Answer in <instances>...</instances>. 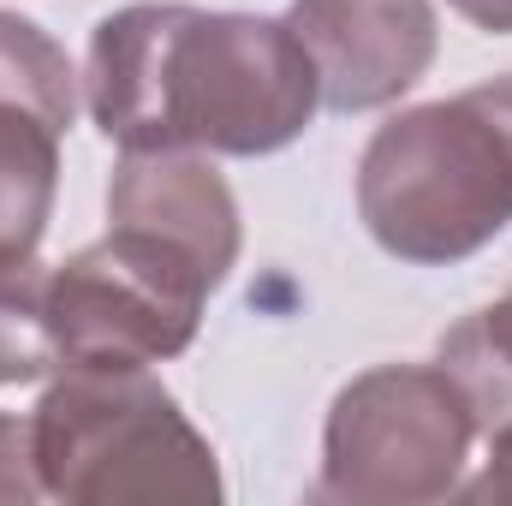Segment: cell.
I'll return each instance as SVG.
<instances>
[{"mask_svg":"<svg viewBox=\"0 0 512 506\" xmlns=\"http://www.w3.org/2000/svg\"><path fill=\"white\" fill-rule=\"evenodd\" d=\"M108 221L161 233L167 245L191 251L215 280L239 262V197L197 149H120L108 179Z\"/></svg>","mask_w":512,"mask_h":506,"instance_id":"obj_7","label":"cell"},{"mask_svg":"<svg viewBox=\"0 0 512 506\" xmlns=\"http://www.w3.org/2000/svg\"><path fill=\"white\" fill-rule=\"evenodd\" d=\"M221 280L161 233L108 221V239L48 268V340L60 364H167L197 328Z\"/></svg>","mask_w":512,"mask_h":506,"instance_id":"obj_5","label":"cell"},{"mask_svg":"<svg viewBox=\"0 0 512 506\" xmlns=\"http://www.w3.org/2000/svg\"><path fill=\"white\" fill-rule=\"evenodd\" d=\"M84 102L120 149L274 155L304 137L322 90L286 18L137 0L96 24Z\"/></svg>","mask_w":512,"mask_h":506,"instance_id":"obj_1","label":"cell"},{"mask_svg":"<svg viewBox=\"0 0 512 506\" xmlns=\"http://www.w3.org/2000/svg\"><path fill=\"white\" fill-rule=\"evenodd\" d=\"M72 120L42 102L0 96V256H36L54 191H60V143Z\"/></svg>","mask_w":512,"mask_h":506,"instance_id":"obj_8","label":"cell"},{"mask_svg":"<svg viewBox=\"0 0 512 506\" xmlns=\"http://www.w3.org/2000/svg\"><path fill=\"white\" fill-rule=\"evenodd\" d=\"M447 6L489 36H512V0H447Z\"/></svg>","mask_w":512,"mask_h":506,"instance_id":"obj_14","label":"cell"},{"mask_svg":"<svg viewBox=\"0 0 512 506\" xmlns=\"http://www.w3.org/2000/svg\"><path fill=\"white\" fill-rule=\"evenodd\" d=\"M441 364L471 393V405L483 417V435L495 423H507L512 417V286L495 304L471 310L459 328L441 334Z\"/></svg>","mask_w":512,"mask_h":506,"instance_id":"obj_9","label":"cell"},{"mask_svg":"<svg viewBox=\"0 0 512 506\" xmlns=\"http://www.w3.org/2000/svg\"><path fill=\"white\" fill-rule=\"evenodd\" d=\"M42 501L36 483V453H30V417L0 411V506Z\"/></svg>","mask_w":512,"mask_h":506,"instance_id":"obj_12","label":"cell"},{"mask_svg":"<svg viewBox=\"0 0 512 506\" xmlns=\"http://www.w3.org/2000/svg\"><path fill=\"white\" fill-rule=\"evenodd\" d=\"M358 215L399 262L447 268L512 227V78L393 114L364 143Z\"/></svg>","mask_w":512,"mask_h":506,"instance_id":"obj_2","label":"cell"},{"mask_svg":"<svg viewBox=\"0 0 512 506\" xmlns=\"http://www.w3.org/2000/svg\"><path fill=\"white\" fill-rule=\"evenodd\" d=\"M483 417L447 364H376L352 376L322 429L316 501L429 506L459 495Z\"/></svg>","mask_w":512,"mask_h":506,"instance_id":"obj_4","label":"cell"},{"mask_svg":"<svg viewBox=\"0 0 512 506\" xmlns=\"http://www.w3.org/2000/svg\"><path fill=\"white\" fill-rule=\"evenodd\" d=\"M42 501H221L209 435L149 364H60L30 411Z\"/></svg>","mask_w":512,"mask_h":506,"instance_id":"obj_3","label":"cell"},{"mask_svg":"<svg viewBox=\"0 0 512 506\" xmlns=\"http://www.w3.org/2000/svg\"><path fill=\"white\" fill-rule=\"evenodd\" d=\"M0 96H24L60 120H78V72L66 48L18 12H0Z\"/></svg>","mask_w":512,"mask_h":506,"instance_id":"obj_11","label":"cell"},{"mask_svg":"<svg viewBox=\"0 0 512 506\" xmlns=\"http://www.w3.org/2000/svg\"><path fill=\"white\" fill-rule=\"evenodd\" d=\"M483 441H489L483 471H477V477H465V483H459V495H465V501H512V417H507V423H495Z\"/></svg>","mask_w":512,"mask_h":506,"instance_id":"obj_13","label":"cell"},{"mask_svg":"<svg viewBox=\"0 0 512 506\" xmlns=\"http://www.w3.org/2000/svg\"><path fill=\"white\" fill-rule=\"evenodd\" d=\"M48 370V268L36 256H0V387H30Z\"/></svg>","mask_w":512,"mask_h":506,"instance_id":"obj_10","label":"cell"},{"mask_svg":"<svg viewBox=\"0 0 512 506\" xmlns=\"http://www.w3.org/2000/svg\"><path fill=\"white\" fill-rule=\"evenodd\" d=\"M286 24L334 114L399 102L435 60V0H292Z\"/></svg>","mask_w":512,"mask_h":506,"instance_id":"obj_6","label":"cell"}]
</instances>
